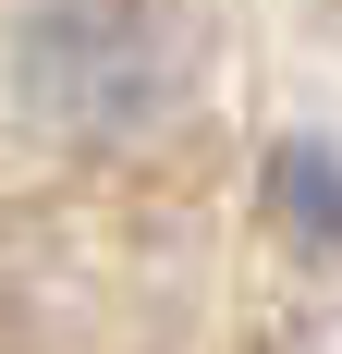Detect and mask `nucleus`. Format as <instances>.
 <instances>
[{
	"mask_svg": "<svg viewBox=\"0 0 342 354\" xmlns=\"http://www.w3.org/2000/svg\"><path fill=\"white\" fill-rule=\"evenodd\" d=\"M269 196L294 208V232H306V245H342V171L318 159V147H281V159H269Z\"/></svg>",
	"mask_w": 342,
	"mask_h": 354,
	"instance_id": "2",
	"label": "nucleus"
},
{
	"mask_svg": "<svg viewBox=\"0 0 342 354\" xmlns=\"http://www.w3.org/2000/svg\"><path fill=\"white\" fill-rule=\"evenodd\" d=\"M171 86V49H159V12L147 0H37L25 25V98L73 135H123L147 122Z\"/></svg>",
	"mask_w": 342,
	"mask_h": 354,
	"instance_id": "1",
	"label": "nucleus"
}]
</instances>
